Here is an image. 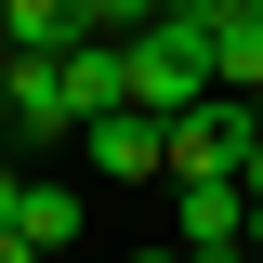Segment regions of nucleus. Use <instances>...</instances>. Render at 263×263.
<instances>
[{"label": "nucleus", "mask_w": 263, "mask_h": 263, "mask_svg": "<svg viewBox=\"0 0 263 263\" xmlns=\"http://www.w3.org/2000/svg\"><path fill=\"white\" fill-rule=\"evenodd\" d=\"M119 53H132V105H145V119H184V105H211V92H224L211 27H171V13H158V27H132Z\"/></svg>", "instance_id": "1"}, {"label": "nucleus", "mask_w": 263, "mask_h": 263, "mask_svg": "<svg viewBox=\"0 0 263 263\" xmlns=\"http://www.w3.org/2000/svg\"><path fill=\"white\" fill-rule=\"evenodd\" d=\"M250 92H211V105H184V119H171V184H224L237 158H250Z\"/></svg>", "instance_id": "2"}, {"label": "nucleus", "mask_w": 263, "mask_h": 263, "mask_svg": "<svg viewBox=\"0 0 263 263\" xmlns=\"http://www.w3.org/2000/svg\"><path fill=\"white\" fill-rule=\"evenodd\" d=\"M79 158H92L105 184H171V119L119 105V119H92V132H79Z\"/></svg>", "instance_id": "3"}, {"label": "nucleus", "mask_w": 263, "mask_h": 263, "mask_svg": "<svg viewBox=\"0 0 263 263\" xmlns=\"http://www.w3.org/2000/svg\"><path fill=\"white\" fill-rule=\"evenodd\" d=\"M79 92H66V53H13V145H66Z\"/></svg>", "instance_id": "4"}, {"label": "nucleus", "mask_w": 263, "mask_h": 263, "mask_svg": "<svg viewBox=\"0 0 263 263\" xmlns=\"http://www.w3.org/2000/svg\"><path fill=\"white\" fill-rule=\"evenodd\" d=\"M184 250H250V184H184Z\"/></svg>", "instance_id": "5"}, {"label": "nucleus", "mask_w": 263, "mask_h": 263, "mask_svg": "<svg viewBox=\"0 0 263 263\" xmlns=\"http://www.w3.org/2000/svg\"><path fill=\"white\" fill-rule=\"evenodd\" d=\"M0 40H13V53H79V0H0Z\"/></svg>", "instance_id": "6"}, {"label": "nucleus", "mask_w": 263, "mask_h": 263, "mask_svg": "<svg viewBox=\"0 0 263 263\" xmlns=\"http://www.w3.org/2000/svg\"><path fill=\"white\" fill-rule=\"evenodd\" d=\"M13 237H27V250H79V197H66V184H27V224H13Z\"/></svg>", "instance_id": "7"}, {"label": "nucleus", "mask_w": 263, "mask_h": 263, "mask_svg": "<svg viewBox=\"0 0 263 263\" xmlns=\"http://www.w3.org/2000/svg\"><path fill=\"white\" fill-rule=\"evenodd\" d=\"M211 66H224V92H263V13L211 27Z\"/></svg>", "instance_id": "8"}, {"label": "nucleus", "mask_w": 263, "mask_h": 263, "mask_svg": "<svg viewBox=\"0 0 263 263\" xmlns=\"http://www.w3.org/2000/svg\"><path fill=\"white\" fill-rule=\"evenodd\" d=\"M158 13H171V0H79V27H92V40H132V27H158Z\"/></svg>", "instance_id": "9"}, {"label": "nucleus", "mask_w": 263, "mask_h": 263, "mask_svg": "<svg viewBox=\"0 0 263 263\" xmlns=\"http://www.w3.org/2000/svg\"><path fill=\"white\" fill-rule=\"evenodd\" d=\"M27 184H40V171H27V158H0V237L27 224Z\"/></svg>", "instance_id": "10"}, {"label": "nucleus", "mask_w": 263, "mask_h": 263, "mask_svg": "<svg viewBox=\"0 0 263 263\" xmlns=\"http://www.w3.org/2000/svg\"><path fill=\"white\" fill-rule=\"evenodd\" d=\"M250 0H171V27H237Z\"/></svg>", "instance_id": "11"}, {"label": "nucleus", "mask_w": 263, "mask_h": 263, "mask_svg": "<svg viewBox=\"0 0 263 263\" xmlns=\"http://www.w3.org/2000/svg\"><path fill=\"white\" fill-rule=\"evenodd\" d=\"M0 132H13V53H0Z\"/></svg>", "instance_id": "12"}, {"label": "nucleus", "mask_w": 263, "mask_h": 263, "mask_svg": "<svg viewBox=\"0 0 263 263\" xmlns=\"http://www.w3.org/2000/svg\"><path fill=\"white\" fill-rule=\"evenodd\" d=\"M0 263H53V250H27V237H0Z\"/></svg>", "instance_id": "13"}, {"label": "nucleus", "mask_w": 263, "mask_h": 263, "mask_svg": "<svg viewBox=\"0 0 263 263\" xmlns=\"http://www.w3.org/2000/svg\"><path fill=\"white\" fill-rule=\"evenodd\" d=\"M132 263H184V250H132Z\"/></svg>", "instance_id": "14"}, {"label": "nucleus", "mask_w": 263, "mask_h": 263, "mask_svg": "<svg viewBox=\"0 0 263 263\" xmlns=\"http://www.w3.org/2000/svg\"><path fill=\"white\" fill-rule=\"evenodd\" d=\"M250 119H263V92H250Z\"/></svg>", "instance_id": "15"}, {"label": "nucleus", "mask_w": 263, "mask_h": 263, "mask_svg": "<svg viewBox=\"0 0 263 263\" xmlns=\"http://www.w3.org/2000/svg\"><path fill=\"white\" fill-rule=\"evenodd\" d=\"M250 13H263V0H250Z\"/></svg>", "instance_id": "16"}, {"label": "nucleus", "mask_w": 263, "mask_h": 263, "mask_svg": "<svg viewBox=\"0 0 263 263\" xmlns=\"http://www.w3.org/2000/svg\"><path fill=\"white\" fill-rule=\"evenodd\" d=\"M250 263H263V250H250Z\"/></svg>", "instance_id": "17"}]
</instances>
